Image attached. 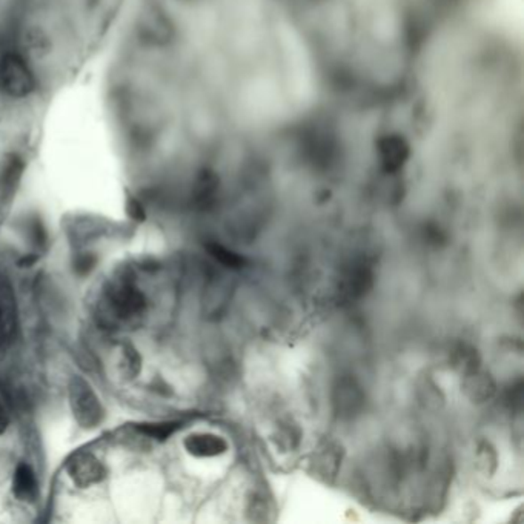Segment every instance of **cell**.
I'll use <instances>...</instances> for the list:
<instances>
[{
    "instance_id": "1",
    "label": "cell",
    "mask_w": 524,
    "mask_h": 524,
    "mask_svg": "<svg viewBox=\"0 0 524 524\" xmlns=\"http://www.w3.org/2000/svg\"><path fill=\"white\" fill-rule=\"evenodd\" d=\"M39 86V77L25 51L14 44H0V96L27 101Z\"/></svg>"
},
{
    "instance_id": "2",
    "label": "cell",
    "mask_w": 524,
    "mask_h": 524,
    "mask_svg": "<svg viewBox=\"0 0 524 524\" xmlns=\"http://www.w3.org/2000/svg\"><path fill=\"white\" fill-rule=\"evenodd\" d=\"M105 303L109 320L133 321L147 310V299L130 278H118L107 287Z\"/></svg>"
},
{
    "instance_id": "3",
    "label": "cell",
    "mask_w": 524,
    "mask_h": 524,
    "mask_svg": "<svg viewBox=\"0 0 524 524\" xmlns=\"http://www.w3.org/2000/svg\"><path fill=\"white\" fill-rule=\"evenodd\" d=\"M69 401L74 417L84 428H96L103 420V409L96 394L82 378H74L69 386Z\"/></svg>"
},
{
    "instance_id": "4",
    "label": "cell",
    "mask_w": 524,
    "mask_h": 524,
    "mask_svg": "<svg viewBox=\"0 0 524 524\" xmlns=\"http://www.w3.org/2000/svg\"><path fill=\"white\" fill-rule=\"evenodd\" d=\"M67 472L79 488H93L107 479L105 464L91 452L76 454L68 463Z\"/></svg>"
},
{
    "instance_id": "5",
    "label": "cell",
    "mask_w": 524,
    "mask_h": 524,
    "mask_svg": "<svg viewBox=\"0 0 524 524\" xmlns=\"http://www.w3.org/2000/svg\"><path fill=\"white\" fill-rule=\"evenodd\" d=\"M185 449L188 454L198 458H209L225 454L228 451V441L215 434H192L186 437Z\"/></svg>"
},
{
    "instance_id": "6",
    "label": "cell",
    "mask_w": 524,
    "mask_h": 524,
    "mask_svg": "<svg viewBox=\"0 0 524 524\" xmlns=\"http://www.w3.org/2000/svg\"><path fill=\"white\" fill-rule=\"evenodd\" d=\"M16 329V300L10 285L0 278V346L12 337Z\"/></svg>"
},
{
    "instance_id": "7",
    "label": "cell",
    "mask_w": 524,
    "mask_h": 524,
    "mask_svg": "<svg viewBox=\"0 0 524 524\" xmlns=\"http://www.w3.org/2000/svg\"><path fill=\"white\" fill-rule=\"evenodd\" d=\"M23 158L19 154H8L0 164V196L12 198L17 189L19 181L22 179Z\"/></svg>"
},
{
    "instance_id": "8",
    "label": "cell",
    "mask_w": 524,
    "mask_h": 524,
    "mask_svg": "<svg viewBox=\"0 0 524 524\" xmlns=\"http://www.w3.org/2000/svg\"><path fill=\"white\" fill-rule=\"evenodd\" d=\"M12 492L22 502H31L37 496V481L28 464H19L12 480Z\"/></svg>"
},
{
    "instance_id": "9",
    "label": "cell",
    "mask_w": 524,
    "mask_h": 524,
    "mask_svg": "<svg viewBox=\"0 0 524 524\" xmlns=\"http://www.w3.org/2000/svg\"><path fill=\"white\" fill-rule=\"evenodd\" d=\"M344 291L350 294L352 299L361 297L363 294L367 293V289L372 286V272L371 270L360 266L351 270L350 274L344 278Z\"/></svg>"
},
{
    "instance_id": "10",
    "label": "cell",
    "mask_w": 524,
    "mask_h": 524,
    "mask_svg": "<svg viewBox=\"0 0 524 524\" xmlns=\"http://www.w3.org/2000/svg\"><path fill=\"white\" fill-rule=\"evenodd\" d=\"M206 251H208L211 257H214L219 263L226 266V268L240 270V268L246 265V259H245L243 255L234 253V251L225 248V246H222L219 243H208V245H206Z\"/></svg>"
},
{
    "instance_id": "11",
    "label": "cell",
    "mask_w": 524,
    "mask_h": 524,
    "mask_svg": "<svg viewBox=\"0 0 524 524\" xmlns=\"http://www.w3.org/2000/svg\"><path fill=\"white\" fill-rule=\"evenodd\" d=\"M338 397L335 403L338 406V412L346 411L348 415H351L355 411L354 406L351 405V401L355 406H360L363 401V395H361L360 389L355 388L354 382H346V383H340V388L337 389Z\"/></svg>"
},
{
    "instance_id": "12",
    "label": "cell",
    "mask_w": 524,
    "mask_h": 524,
    "mask_svg": "<svg viewBox=\"0 0 524 524\" xmlns=\"http://www.w3.org/2000/svg\"><path fill=\"white\" fill-rule=\"evenodd\" d=\"M496 384L492 382V378L486 374H473L472 377L469 378L468 391H472V394L469 392V397L472 400H485L490 399V395L494 394Z\"/></svg>"
},
{
    "instance_id": "13",
    "label": "cell",
    "mask_w": 524,
    "mask_h": 524,
    "mask_svg": "<svg viewBox=\"0 0 524 524\" xmlns=\"http://www.w3.org/2000/svg\"><path fill=\"white\" fill-rule=\"evenodd\" d=\"M181 428V422L147 423L139 424L137 431L156 439H166Z\"/></svg>"
},
{
    "instance_id": "14",
    "label": "cell",
    "mask_w": 524,
    "mask_h": 524,
    "mask_svg": "<svg viewBox=\"0 0 524 524\" xmlns=\"http://www.w3.org/2000/svg\"><path fill=\"white\" fill-rule=\"evenodd\" d=\"M141 355L131 346H125L122 352V372L128 378H134L141 372Z\"/></svg>"
},
{
    "instance_id": "15",
    "label": "cell",
    "mask_w": 524,
    "mask_h": 524,
    "mask_svg": "<svg viewBox=\"0 0 524 524\" xmlns=\"http://www.w3.org/2000/svg\"><path fill=\"white\" fill-rule=\"evenodd\" d=\"M96 255H93V254H84V255H79V257L76 259V262H74V270H76V274H79V276H88L91 270L96 268Z\"/></svg>"
},
{
    "instance_id": "16",
    "label": "cell",
    "mask_w": 524,
    "mask_h": 524,
    "mask_svg": "<svg viewBox=\"0 0 524 524\" xmlns=\"http://www.w3.org/2000/svg\"><path fill=\"white\" fill-rule=\"evenodd\" d=\"M29 232H31V238H33L34 245L36 246H45L48 236H46L45 228L40 223V220H33L29 223Z\"/></svg>"
},
{
    "instance_id": "17",
    "label": "cell",
    "mask_w": 524,
    "mask_h": 524,
    "mask_svg": "<svg viewBox=\"0 0 524 524\" xmlns=\"http://www.w3.org/2000/svg\"><path fill=\"white\" fill-rule=\"evenodd\" d=\"M128 214L134 220H145V211L141 206V203L137 200H131L128 203Z\"/></svg>"
},
{
    "instance_id": "18",
    "label": "cell",
    "mask_w": 524,
    "mask_h": 524,
    "mask_svg": "<svg viewBox=\"0 0 524 524\" xmlns=\"http://www.w3.org/2000/svg\"><path fill=\"white\" fill-rule=\"evenodd\" d=\"M8 426H10V417H8L5 409L0 406V435L5 434Z\"/></svg>"
}]
</instances>
